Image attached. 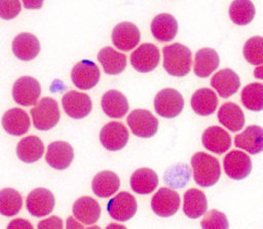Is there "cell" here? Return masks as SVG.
I'll use <instances>...</instances> for the list:
<instances>
[{
  "instance_id": "6da1fadb",
  "label": "cell",
  "mask_w": 263,
  "mask_h": 229,
  "mask_svg": "<svg viewBox=\"0 0 263 229\" xmlns=\"http://www.w3.org/2000/svg\"><path fill=\"white\" fill-rule=\"evenodd\" d=\"M194 181L200 187L215 185L221 176L219 160L204 152H197L191 158Z\"/></svg>"
},
{
  "instance_id": "7a4b0ae2",
  "label": "cell",
  "mask_w": 263,
  "mask_h": 229,
  "mask_svg": "<svg viewBox=\"0 0 263 229\" xmlns=\"http://www.w3.org/2000/svg\"><path fill=\"white\" fill-rule=\"evenodd\" d=\"M162 52L163 68L170 75L183 77L190 72L192 53L187 46L181 43H173L164 46Z\"/></svg>"
},
{
  "instance_id": "3957f363",
  "label": "cell",
  "mask_w": 263,
  "mask_h": 229,
  "mask_svg": "<svg viewBox=\"0 0 263 229\" xmlns=\"http://www.w3.org/2000/svg\"><path fill=\"white\" fill-rule=\"evenodd\" d=\"M33 124L39 130H48L54 127L61 117L58 102L49 97L42 98L30 110Z\"/></svg>"
},
{
  "instance_id": "277c9868",
  "label": "cell",
  "mask_w": 263,
  "mask_h": 229,
  "mask_svg": "<svg viewBox=\"0 0 263 229\" xmlns=\"http://www.w3.org/2000/svg\"><path fill=\"white\" fill-rule=\"evenodd\" d=\"M183 108L184 99L174 88H163L155 96L154 109L161 117L174 118L182 112Z\"/></svg>"
},
{
  "instance_id": "5b68a950",
  "label": "cell",
  "mask_w": 263,
  "mask_h": 229,
  "mask_svg": "<svg viewBox=\"0 0 263 229\" xmlns=\"http://www.w3.org/2000/svg\"><path fill=\"white\" fill-rule=\"evenodd\" d=\"M126 122L133 133L139 138H151L158 129V120L148 110L136 109L126 118Z\"/></svg>"
},
{
  "instance_id": "8992f818",
  "label": "cell",
  "mask_w": 263,
  "mask_h": 229,
  "mask_svg": "<svg viewBox=\"0 0 263 229\" xmlns=\"http://www.w3.org/2000/svg\"><path fill=\"white\" fill-rule=\"evenodd\" d=\"M41 94V86L37 79L31 76L20 77L13 84L12 98L21 106L29 107L38 102Z\"/></svg>"
},
{
  "instance_id": "52a82bcc",
  "label": "cell",
  "mask_w": 263,
  "mask_h": 229,
  "mask_svg": "<svg viewBox=\"0 0 263 229\" xmlns=\"http://www.w3.org/2000/svg\"><path fill=\"white\" fill-rule=\"evenodd\" d=\"M71 79L77 88L82 90L90 89L100 80V69L92 61L82 60L72 68Z\"/></svg>"
},
{
  "instance_id": "ba28073f",
  "label": "cell",
  "mask_w": 263,
  "mask_h": 229,
  "mask_svg": "<svg viewBox=\"0 0 263 229\" xmlns=\"http://www.w3.org/2000/svg\"><path fill=\"white\" fill-rule=\"evenodd\" d=\"M128 129L121 122L111 121L105 124L100 132L101 144L109 151L121 150L127 144Z\"/></svg>"
},
{
  "instance_id": "9c48e42d",
  "label": "cell",
  "mask_w": 263,
  "mask_h": 229,
  "mask_svg": "<svg viewBox=\"0 0 263 229\" xmlns=\"http://www.w3.org/2000/svg\"><path fill=\"white\" fill-rule=\"evenodd\" d=\"M137 207L136 198L126 191L112 197L107 204L108 214L118 222H125L132 219L137 212Z\"/></svg>"
},
{
  "instance_id": "30bf717a",
  "label": "cell",
  "mask_w": 263,
  "mask_h": 229,
  "mask_svg": "<svg viewBox=\"0 0 263 229\" xmlns=\"http://www.w3.org/2000/svg\"><path fill=\"white\" fill-rule=\"evenodd\" d=\"M224 171L233 180L240 181L247 178L252 170V161L250 156L239 150H232L224 157Z\"/></svg>"
},
{
  "instance_id": "8fae6325",
  "label": "cell",
  "mask_w": 263,
  "mask_h": 229,
  "mask_svg": "<svg viewBox=\"0 0 263 229\" xmlns=\"http://www.w3.org/2000/svg\"><path fill=\"white\" fill-rule=\"evenodd\" d=\"M180 195L173 189L160 188L151 199V208L159 217H172L180 207Z\"/></svg>"
},
{
  "instance_id": "7c38bea8",
  "label": "cell",
  "mask_w": 263,
  "mask_h": 229,
  "mask_svg": "<svg viewBox=\"0 0 263 229\" xmlns=\"http://www.w3.org/2000/svg\"><path fill=\"white\" fill-rule=\"evenodd\" d=\"M159 49L152 43L141 44L130 54V64L141 73L153 71L159 63Z\"/></svg>"
},
{
  "instance_id": "4fadbf2b",
  "label": "cell",
  "mask_w": 263,
  "mask_h": 229,
  "mask_svg": "<svg viewBox=\"0 0 263 229\" xmlns=\"http://www.w3.org/2000/svg\"><path fill=\"white\" fill-rule=\"evenodd\" d=\"M62 105L66 114L74 119L86 117L92 108L89 96L76 90L66 92L62 98Z\"/></svg>"
},
{
  "instance_id": "5bb4252c",
  "label": "cell",
  "mask_w": 263,
  "mask_h": 229,
  "mask_svg": "<svg viewBox=\"0 0 263 229\" xmlns=\"http://www.w3.org/2000/svg\"><path fill=\"white\" fill-rule=\"evenodd\" d=\"M54 196L48 189L36 188L32 190L26 200L28 212L35 217H44L49 215L54 207Z\"/></svg>"
},
{
  "instance_id": "9a60e30c",
  "label": "cell",
  "mask_w": 263,
  "mask_h": 229,
  "mask_svg": "<svg viewBox=\"0 0 263 229\" xmlns=\"http://www.w3.org/2000/svg\"><path fill=\"white\" fill-rule=\"evenodd\" d=\"M141 39V33L136 25L130 22L117 24L112 31V42L114 46L122 51L135 48Z\"/></svg>"
},
{
  "instance_id": "2e32d148",
  "label": "cell",
  "mask_w": 263,
  "mask_h": 229,
  "mask_svg": "<svg viewBox=\"0 0 263 229\" xmlns=\"http://www.w3.org/2000/svg\"><path fill=\"white\" fill-rule=\"evenodd\" d=\"M74 158L72 146L64 141H55L48 145L45 154L46 162L55 169L63 170L70 166Z\"/></svg>"
},
{
  "instance_id": "e0dca14e",
  "label": "cell",
  "mask_w": 263,
  "mask_h": 229,
  "mask_svg": "<svg viewBox=\"0 0 263 229\" xmlns=\"http://www.w3.org/2000/svg\"><path fill=\"white\" fill-rule=\"evenodd\" d=\"M211 85L223 99H227L237 92L240 86L238 75L231 69L218 71L211 79Z\"/></svg>"
},
{
  "instance_id": "ac0fdd59",
  "label": "cell",
  "mask_w": 263,
  "mask_h": 229,
  "mask_svg": "<svg viewBox=\"0 0 263 229\" xmlns=\"http://www.w3.org/2000/svg\"><path fill=\"white\" fill-rule=\"evenodd\" d=\"M31 122L26 111L21 108L7 110L2 117V126L11 136H23L28 132Z\"/></svg>"
},
{
  "instance_id": "d6986e66",
  "label": "cell",
  "mask_w": 263,
  "mask_h": 229,
  "mask_svg": "<svg viewBox=\"0 0 263 229\" xmlns=\"http://www.w3.org/2000/svg\"><path fill=\"white\" fill-rule=\"evenodd\" d=\"M234 145L252 155L263 150V129L259 125H250L241 133L235 136Z\"/></svg>"
},
{
  "instance_id": "ffe728a7",
  "label": "cell",
  "mask_w": 263,
  "mask_h": 229,
  "mask_svg": "<svg viewBox=\"0 0 263 229\" xmlns=\"http://www.w3.org/2000/svg\"><path fill=\"white\" fill-rule=\"evenodd\" d=\"M202 145L211 152L222 154L231 146L230 135L220 126L214 125L208 127L201 137Z\"/></svg>"
},
{
  "instance_id": "44dd1931",
  "label": "cell",
  "mask_w": 263,
  "mask_h": 229,
  "mask_svg": "<svg viewBox=\"0 0 263 229\" xmlns=\"http://www.w3.org/2000/svg\"><path fill=\"white\" fill-rule=\"evenodd\" d=\"M151 33L159 42L172 41L178 33V22L170 13H160L151 22Z\"/></svg>"
},
{
  "instance_id": "7402d4cb",
  "label": "cell",
  "mask_w": 263,
  "mask_h": 229,
  "mask_svg": "<svg viewBox=\"0 0 263 229\" xmlns=\"http://www.w3.org/2000/svg\"><path fill=\"white\" fill-rule=\"evenodd\" d=\"M12 51L22 61L35 59L40 51V43L37 37L31 33H21L12 41Z\"/></svg>"
},
{
  "instance_id": "603a6c76",
  "label": "cell",
  "mask_w": 263,
  "mask_h": 229,
  "mask_svg": "<svg viewBox=\"0 0 263 229\" xmlns=\"http://www.w3.org/2000/svg\"><path fill=\"white\" fill-rule=\"evenodd\" d=\"M101 106L104 113L111 118L123 117L129 108L126 97L115 89L108 90L103 94Z\"/></svg>"
},
{
  "instance_id": "cb8c5ba5",
  "label": "cell",
  "mask_w": 263,
  "mask_h": 229,
  "mask_svg": "<svg viewBox=\"0 0 263 229\" xmlns=\"http://www.w3.org/2000/svg\"><path fill=\"white\" fill-rule=\"evenodd\" d=\"M73 215L79 222L90 225L99 220L101 206L96 199L89 196H82L74 202Z\"/></svg>"
},
{
  "instance_id": "d4e9b609",
  "label": "cell",
  "mask_w": 263,
  "mask_h": 229,
  "mask_svg": "<svg viewBox=\"0 0 263 229\" xmlns=\"http://www.w3.org/2000/svg\"><path fill=\"white\" fill-rule=\"evenodd\" d=\"M220 58L218 52L210 47L199 49L194 58V74L200 78L210 76L219 66Z\"/></svg>"
},
{
  "instance_id": "484cf974",
  "label": "cell",
  "mask_w": 263,
  "mask_h": 229,
  "mask_svg": "<svg viewBox=\"0 0 263 229\" xmlns=\"http://www.w3.org/2000/svg\"><path fill=\"white\" fill-rule=\"evenodd\" d=\"M218 119L222 125L232 132L242 129L245 125V115L238 105L232 102L224 103L218 111Z\"/></svg>"
},
{
  "instance_id": "4316f807",
  "label": "cell",
  "mask_w": 263,
  "mask_h": 229,
  "mask_svg": "<svg viewBox=\"0 0 263 229\" xmlns=\"http://www.w3.org/2000/svg\"><path fill=\"white\" fill-rule=\"evenodd\" d=\"M218 97L211 88H199L191 97V107L200 116L213 114L218 107Z\"/></svg>"
},
{
  "instance_id": "83f0119b",
  "label": "cell",
  "mask_w": 263,
  "mask_h": 229,
  "mask_svg": "<svg viewBox=\"0 0 263 229\" xmlns=\"http://www.w3.org/2000/svg\"><path fill=\"white\" fill-rule=\"evenodd\" d=\"M120 186L118 176L111 170H103L97 174L91 182L93 193L102 198L112 196Z\"/></svg>"
},
{
  "instance_id": "f1b7e54d",
  "label": "cell",
  "mask_w": 263,
  "mask_h": 229,
  "mask_svg": "<svg viewBox=\"0 0 263 229\" xmlns=\"http://www.w3.org/2000/svg\"><path fill=\"white\" fill-rule=\"evenodd\" d=\"M43 153L44 145L36 136L25 137L16 146V155L25 163H33L39 160Z\"/></svg>"
},
{
  "instance_id": "f546056e",
  "label": "cell",
  "mask_w": 263,
  "mask_h": 229,
  "mask_svg": "<svg viewBox=\"0 0 263 229\" xmlns=\"http://www.w3.org/2000/svg\"><path fill=\"white\" fill-rule=\"evenodd\" d=\"M208 209V199L205 194L198 189H189L184 194L183 211L190 219L201 217Z\"/></svg>"
},
{
  "instance_id": "4dcf8cb0",
  "label": "cell",
  "mask_w": 263,
  "mask_h": 229,
  "mask_svg": "<svg viewBox=\"0 0 263 229\" xmlns=\"http://www.w3.org/2000/svg\"><path fill=\"white\" fill-rule=\"evenodd\" d=\"M158 186L157 174L148 167L137 169L130 177V187L138 194H149Z\"/></svg>"
},
{
  "instance_id": "1f68e13d",
  "label": "cell",
  "mask_w": 263,
  "mask_h": 229,
  "mask_svg": "<svg viewBox=\"0 0 263 229\" xmlns=\"http://www.w3.org/2000/svg\"><path fill=\"white\" fill-rule=\"evenodd\" d=\"M98 60L103 66L105 73L109 75H117L126 67V56L110 46L104 47L100 50L98 53Z\"/></svg>"
},
{
  "instance_id": "d6a6232c",
  "label": "cell",
  "mask_w": 263,
  "mask_h": 229,
  "mask_svg": "<svg viewBox=\"0 0 263 229\" xmlns=\"http://www.w3.org/2000/svg\"><path fill=\"white\" fill-rule=\"evenodd\" d=\"M255 13V6L251 0H234L229 7V16L231 21L238 26L250 24Z\"/></svg>"
},
{
  "instance_id": "836d02e7",
  "label": "cell",
  "mask_w": 263,
  "mask_h": 229,
  "mask_svg": "<svg viewBox=\"0 0 263 229\" xmlns=\"http://www.w3.org/2000/svg\"><path fill=\"white\" fill-rule=\"evenodd\" d=\"M23 205V198L18 191L12 188L0 190V214L6 217L16 215Z\"/></svg>"
},
{
  "instance_id": "e575fe53",
  "label": "cell",
  "mask_w": 263,
  "mask_h": 229,
  "mask_svg": "<svg viewBox=\"0 0 263 229\" xmlns=\"http://www.w3.org/2000/svg\"><path fill=\"white\" fill-rule=\"evenodd\" d=\"M241 102L251 111L260 112L263 109V85L259 82L250 83L241 90Z\"/></svg>"
},
{
  "instance_id": "d590c367",
  "label": "cell",
  "mask_w": 263,
  "mask_h": 229,
  "mask_svg": "<svg viewBox=\"0 0 263 229\" xmlns=\"http://www.w3.org/2000/svg\"><path fill=\"white\" fill-rule=\"evenodd\" d=\"M243 56L252 65L263 64V38L255 36L250 38L243 46Z\"/></svg>"
},
{
  "instance_id": "8d00e7d4",
  "label": "cell",
  "mask_w": 263,
  "mask_h": 229,
  "mask_svg": "<svg viewBox=\"0 0 263 229\" xmlns=\"http://www.w3.org/2000/svg\"><path fill=\"white\" fill-rule=\"evenodd\" d=\"M191 171L187 165H176L167 169L163 176L165 183L173 188L184 187L190 179Z\"/></svg>"
},
{
  "instance_id": "74e56055",
  "label": "cell",
  "mask_w": 263,
  "mask_h": 229,
  "mask_svg": "<svg viewBox=\"0 0 263 229\" xmlns=\"http://www.w3.org/2000/svg\"><path fill=\"white\" fill-rule=\"evenodd\" d=\"M203 219L201 220V227L205 229H227L229 227L227 217L217 211L211 209L208 213L205 212Z\"/></svg>"
},
{
  "instance_id": "f35d334b",
  "label": "cell",
  "mask_w": 263,
  "mask_h": 229,
  "mask_svg": "<svg viewBox=\"0 0 263 229\" xmlns=\"http://www.w3.org/2000/svg\"><path fill=\"white\" fill-rule=\"evenodd\" d=\"M22 10L20 0H0V17L3 20L14 18Z\"/></svg>"
},
{
  "instance_id": "ab89813d",
  "label": "cell",
  "mask_w": 263,
  "mask_h": 229,
  "mask_svg": "<svg viewBox=\"0 0 263 229\" xmlns=\"http://www.w3.org/2000/svg\"><path fill=\"white\" fill-rule=\"evenodd\" d=\"M37 227L39 229H41V228H44V229H48V228L62 229L63 228V221H62L61 218H59L57 216H52V217H49V218L39 222Z\"/></svg>"
},
{
  "instance_id": "60d3db41",
  "label": "cell",
  "mask_w": 263,
  "mask_h": 229,
  "mask_svg": "<svg viewBox=\"0 0 263 229\" xmlns=\"http://www.w3.org/2000/svg\"><path fill=\"white\" fill-rule=\"evenodd\" d=\"M7 228H33V226L30 224V222L28 220H24V219H15L12 220Z\"/></svg>"
},
{
  "instance_id": "b9f144b4",
  "label": "cell",
  "mask_w": 263,
  "mask_h": 229,
  "mask_svg": "<svg viewBox=\"0 0 263 229\" xmlns=\"http://www.w3.org/2000/svg\"><path fill=\"white\" fill-rule=\"evenodd\" d=\"M44 0H23L24 6L27 9H40Z\"/></svg>"
}]
</instances>
